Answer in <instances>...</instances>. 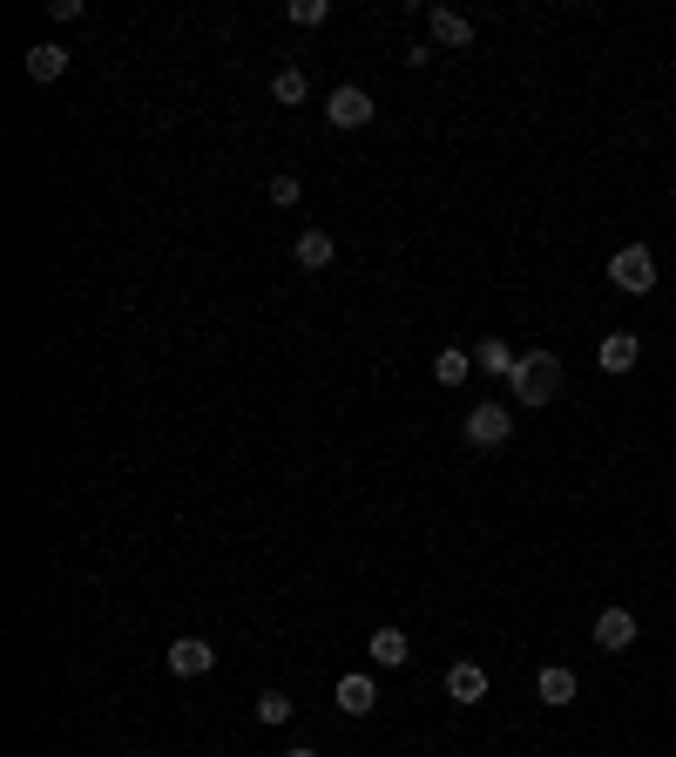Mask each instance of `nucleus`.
<instances>
[{"instance_id": "obj_7", "label": "nucleus", "mask_w": 676, "mask_h": 757, "mask_svg": "<svg viewBox=\"0 0 676 757\" xmlns=\"http://www.w3.org/2000/svg\"><path fill=\"white\" fill-rule=\"evenodd\" d=\"M635 643V616L629 609H603L595 616V650H629Z\"/></svg>"}, {"instance_id": "obj_5", "label": "nucleus", "mask_w": 676, "mask_h": 757, "mask_svg": "<svg viewBox=\"0 0 676 757\" xmlns=\"http://www.w3.org/2000/svg\"><path fill=\"white\" fill-rule=\"evenodd\" d=\"M170 669H176V676H210V669H217V650L204 643V635H176V643H170Z\"/></svg>"}, {"instance_id": "obj_6", "label": "nucleus", "mask_w": 676, "mask_h": 757, "mask_svg": "<svg viewBox=\"0 0 676 757\" xmlns=\"http://www.w3.org/2000/svg\"><path fill=\"white\" fill-rule=\"evenodd\" d=\"M426 27H433V42H440V48H467L473 42V21L454 14V8H426Z\"/></svg>"}, {"instance_id": "obj_20", "label": "nucleus", "mask_w": 676, "mask_h": 757, "mask_svg": "<svg viewBox=\"0 0 676 757\" xmlns=\"http://www.w3.org/2000/svg\"><path fill=\"white\" fill-rule=\"evenodd\" d=\"M271 204L291 210V204H298V176H271Z\"/></svg>"}, {"instance_id": "obj_3", "label": "nucleus", "mask_w": 676, "mask_h": 757, "mask_svg": "<svg viewBox=\"0 0 676 757\" xmlns=\"http://www.w3.org/2000/svg\"><path fill=\"white\" fill-rule=\"evenodd\" d=\"M460 433H467V447H481V454H494V447L507 440V433H514V413H507V406H473Z\"/></svg>"}, {"instance_id": "obj_17", "label": "nucleus", "mask_w": 676, "mask_h": 757, "mask_svg": "<svg viewBox=\"0 0 676 757\" xmlns=\"http://www.w3.org/2000/svg\"><path fill=\"white\" fill-rule=\"evenodd\" d=\"M257 724H291V697L285 690H264L257 697Z\"/></svg>"}, {"instance_id": "obj_14", "label": "nucleus", "mask_w": 676, "mask_h": 757, "mask_svg": "<svg viewBox=\"0 0 676 757\" xmlns=\"http://www.w3.org/2000/svg\"><path fill=\"white\" fill-rule=\"evenodd\" d=\"M535 697H541V703H575V669L548 663V669H541V684H535Z\"/></svg>"}, {"instance_id": "obj_2", "label": "nucleus", "mask_w": 676, "mask_h": 757, "mask_svg": "<svg viewBox=\"0 0 676 757\" xmlns=\"http://www.w3.org/2000/svg\"><path fill=\"white\" fill-rule=\"evenodd\" d=\"M609 285H616V291H635V298L656 291V257H650L643 244H622V251L609 257Z\"/></svg>"}, {"instance_id": "obj_1", "label": "nucleus", "mask_w": 676, "mask_h": 757, "mask_svg": "<svg viewBox=\"0 0 676 757\" xmlns=\"http://www.w3.org/2000/svg\"><path fill=\"white\" fill-rule=\"evenodd\" d=\"M507 392L522 406H548L554 392H562V358H554V352H522L514 372H507Z\"/></svg>"}, {"instance_id": "obj_8", "label": "nucleus", "mask_w": 676, "mask_h": 757, "mask_svg": "<svg viewBox=\"0 0 676 757\" xmlns=\"http://www.w3.org/2000/svg\"><path fill=\"white\" fill-rule=\"evenodd\" d=\"M447 697H454V703H481V697H488V669H481V663H454V669H447Z\"/></svg>"}, {"instance_id": "obj_4", "label": "nucleus", "mask_w": 676, "mask_h": 757, "mask_svg": "<svg viewBox=\"0 0 676 757\" xmlns=\"http://www.w3.org/2000/svg\"><path fill=\"white\" fill-rule=\"evenodd\" d=\"M325 123H332V129H366V123H373V95L352 89V82L332 89V95H325Z\"/></svg>"}, {"instance_id": "obj_18", "label": "nucleus", "mask_w": 676, "mask_h": 757, "mask_svg": "<svg viewBox=\"0 0 676 757\" xmlns=\"http://www.w3.org/2000/svg\"><path fill=\"white\" fill-rule=\"evenodd\" d=\"M271 95H277V102H305V74H298V68H277V74H271Z\"/></svg>"}, {"instance_id": "obj_9", "label": "nucleus", "mask_w": 676, "mask_h": 757, "mask_svg": "<svg viewBox=\"0 0 676 757\" xmlns=\"http://www.w3.org/2000/svg\"><path fill=\"white\" fill-rule=\"evenodd\" d=\"M366 656H373L379 669H400V663L413 656V643H406V629H373V643H366Z\"/></svg>"}, {"instance_id": "obj_15", "label": "nucleus", "mask_w": 676, "mask_h": 757, "mask_svg": "<svg viewBox=\"0 0 676 757\" xmlns=\"http://www.w3.org/2000/svg\"><path fill=\"white\" fill-rule=\"evenodd\" d=\"M595 358H603V372H629L635 366V332H609Z\"/></svg>"}, {"instance_id": "obj_21", "label": "nucleus", "mask_w": 676, "mask_h": 757, "mask_svg": "<svg viewBox=\"0 0 676 757\" xmlns=\"http://www.w3.org/2000/svg\"><path fill=\"white\" fill-rule=\"evenodd\" d=\"M285 757H318V750H305V744H298V750H285Z\"/></svg>"}, {"instance_id": "obj_16", "label": "nucleus", "mask_w": 676, "mask_h": 757, "mask_svg": "<svg viewBox=\"0 0 676 757\" xmlns=\"http://www.w3.org/2000/svg\"><path fill=\"white\" fill-rule=\"evenodd\" d=\"M467 372H473V358H467V352H460V345H447V352H440V358H433V379H440V386H460V379H467Z\"/></svg>"}, {"instance_id": "obj_10", "label": "nucleus", "mask_w": 676, "mask_h": 757, "mask_svg": "<svg viewBox=\"0 0 676 757\" xmlns=\"http://www.w3.org/2000/svg\"><path fill=\"white\" fill-rule=\"evenodd\" d=\"M291 257H298L305 271H332V257H339V244H332V237H325V230H305V237H298V244H291Z\"/></svg>"}, {"instance_id": "obj_19", "label": "nucleus", "mask_w": 676, "mask_h": 757, "mask_svg": "<svg viewBox=\"0 0 676 757\" xmlns=\"http://www.w3.org/2000/svg\"><path fill=\"white\" fill-rule=\"evenodd\" d=\"M285 14H291L298 27H318V21H325V14H332V0H291V8H285Z\"/></svg>"}, {"instance_id": "obj_12", "label": "nucleus", "mask_w": 676, "mask_h": 757, "mask_svg": "<svg viewBox=\"0 0 676 757\" xmlns=\"http://www.w3.org/2000/svg\"><path fill=\"white\" fill-rule=\"evenodd\" d=\"M27 82H61V68H68V48H55V42H42V48H27Z\"/></svg>"}, {"instance_id": "obj_13", "label": "nucleus", "mask_w": 676, "mask_h": 757, "mask_svg": "<svg viewBox=\"0 0 676 757\" xmlns=\"http://www.w3.org/2000/svg\"><path fill=\"white\" fill-rule=\"evenodd\" d=\"M473 366H481L488 379H507L514 372V345L507 339H481V345H473Z\"/></svg>"}, {"instance_id": "obj_11", "label": "nucleus", "mask_w": 676, "mask_h": 757, "mask_svg": "<svg viewBox=\"0 0 676 757\" xmlns=\"http://www.w3.org/2000/svg\"><path fill=\"white\" fill-rule=\"evenodd\" d=\"M379 703V684H373V676H339V710L345 716H366Z\"/></svg>"}]
</instances>
